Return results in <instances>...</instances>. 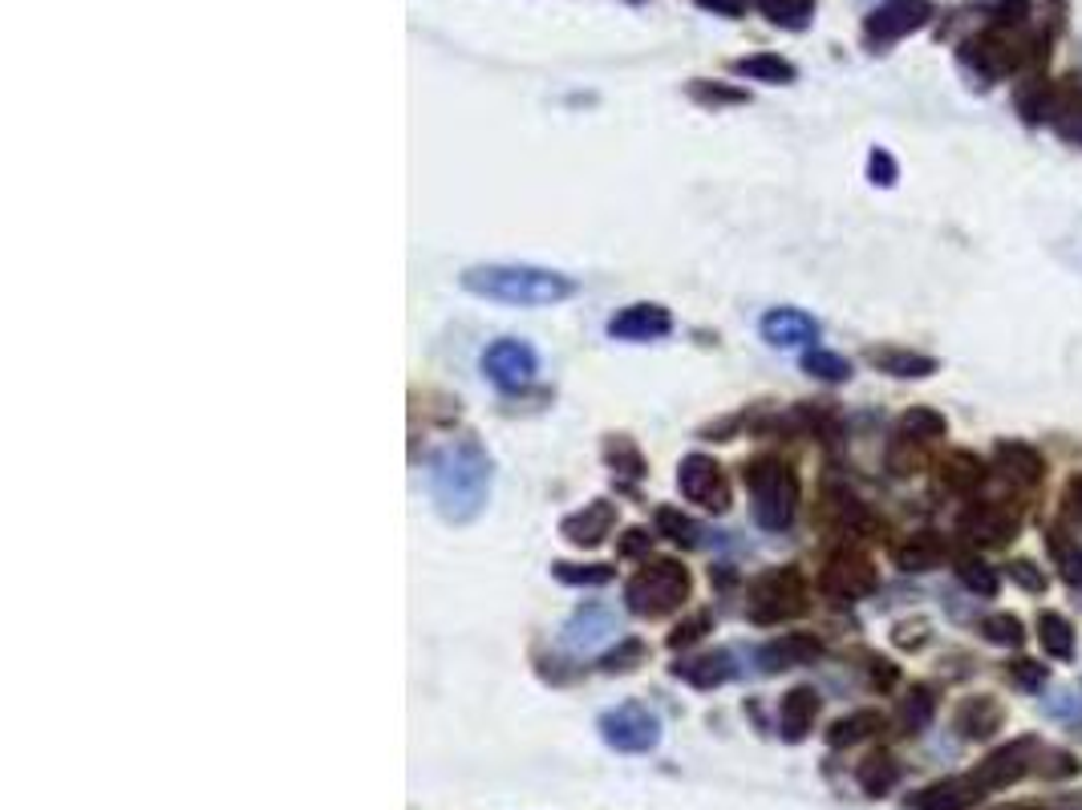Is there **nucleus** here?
Returning a JSON list of instances; mask_svg holds the SVG:
<instances>
[{
	"instance_id": "5701e85b",
	"label": "nucleus",
	"mask_w": 1082,
	"mask_h": 810,
	"mask_svg": "<svg viewBox=\"0 0 1082 810\" xmlns=\"http://www.w3.org/2000/svg\"><path fill=\"white\" fill-rule=\"evenodd\" d=\"M940 483L957 491V495H973L985 483V462L977 455H969V450H953L940 462Z\"/></svg>"
},
{
	"instance_id": "ea45409f",
	"label": "nucleus",
	"mask_w": 1082,
	"mask_h": 810,
	"mask_svg": "<svg viewBox=\"0 0 1082 810\" xmlns=\"http://www.w3.org/2000/svg\"><path fill=\"white\" fill-rule=\"evenodd\" d=\"M982 632H985V640H994V644H1006V649H1018V644L1025 640V628H1022V620H1018L1013 612H994V616H985Z\"/></svg>"
},
{
	"instance_id": "c756f323",
	"label": "nucleus",
	"mask_w": 1082,
	"mask_h": 810,
	"mask_svg": "<svg viewBox=\"0 0 1082 810\" xmlns=\"http://www.w3.org/2000/svg\"><path fill=\"white\" fill-rule=\"evenodd\" d=\"M1038 640L1042 649L1058 661H1070L1074 656V628H1070L1067 616H1058V612H1042L1038 616Z\"/></svg>"
},
{
	"instance_id": "20e7f679",
	"label": "nucleus",
	"mask_w": 1082,
	"mask_h": 810,
	"mask_svg": "<svg viewBox=\"0 0 1082 810\" xmlns=\"http://www.w3.org/2000/svg\"><path fill=\"white\" fill-rule=\"evenodd\" d=\"M628 612H637L645 620H657V616H670L689 600V571L677 564V559H653L645 564L625 588Z\"/></svg>"
},
{
	"instance_id": "2eb2a0df",
	"label": "nucleus",
	"mask_w": 1082,
	"mask_h": 810,
	"mask_svg": "<svg viewBox=\"0 0 1082 810\" xmlns=\"http://www.w3.org/2000/svg\"><path fill=\"white\" fill-rule=\"evenodd\" d=\"M985 798V790L977 786L973 774H961V778H940L933 786H925L921 795L912 798V810H969L977 807Z\"/></svg>"
},
{
	"instance_id": "9b49d317",
	"label": "nucleus",
	"mask_w": 1082,
	"mask_h": 810,
	"mask_svg": "<svg viewBox=\"0 0 1082 810\" xmlns=\"http://www.w3.org/2000/svg\"><path fill=\"white\" fill-rule=\"evenodd\" d=\"M1034 753H1038V741L1022 738V741H1013V746L994 750L982 766L969 770V774L977 778V786H982L985 795H989V790H1006V786H1013L1018 778H1025V770H1030V762H1034Z\"/></svg>"
},
{
	"instance_id": "864d4df0",
	"label": "nucleus",
	"mask_w": 1082,
	"mask_h": 810,
	"mask_svg": "<svg viewBox=\"0 0 1082 810\" xmlns=\"http://www.w3.org/2000/svg\"><path fill=\"white\" fill-rule=\"evenodd\" d=\"M1067 503L1082 515V474H1074V479L1067 483Z\"/></svg>"
},
{
	"instance_id": "a211bd4d",
	"label": "nucleus",
	"mask_w": 1082,
	"mask_h": 810,
	"mask_svg": "<svg viewBox=\"0 0 1082 810\" xmlns=\"http://www.w3.org/2000/svg\"><path fill=\"white\" fill-rule=\"evenodd\" d=\"M957 729H961V738L969 741H985L994 738L1001 722H1006V710H1001V701L994 697H965L961 705H957Z\"/></svg>"
},
{
	"instance_id": "c03bdc74",
	"label": "nucleus",
	"mask_w": 1082,
	"mask_h": 810,
	"mask_svg": "<svg viewBox=\"0 0 1082 810\" xmlns=\"http://www.w3.org/2000/svg\"><path fill=\"white\" fill-rule=\"evenodd\" d=\"M706 632H710V616H706V612H694L689 620H682V625L673 628L670 644H673V649H685V644H698Z\"/></svg>"
},
{
	"instance_id": "f704fd0d",
	"label": "nucleus",
	"mask_w": 1082,
	"mask_h": 810,
	"mask_svg": "<svg viewBox=\"0 0 1082 810\" xmlns=\"http://www.w3.org/2000/svg\"><path fill=\"white\" fill-rule=\"evenodd\" d=\"M604 458H609V467H613V474H625L628 483H633V479H641V474H645V458H641V450H637V446H633V442H628L625 434H616V438L604 442Z\"/></svg>"
},
{
	"instance_id": "c85d7f7f",
	"label": "nucleus",
	"mask_w": 1082,
	"mask_h": 810,
	"mask_svg": "<svg viewBox=\"0 0 1082 810\" xmlns=\"http://www.w3.org/2000/svg\"><path fill=\"white\" fill-rule=\"evenodd\" d=\"M876 729H883V713H876V710H855V713L840 717V722H835V725H831V729H827V741H831V746H855V741L871 738Z\"/></svg>"
},
{
	"instance_id": "58836bf2",
	"label": "nucleus",
	"mask_w": 1082,
	"mask_h": 810,
	"mask_svg": "<svg viewBox=\"0 0 1082 810\" xmlns=\"http://www.w3.org/2000/svg\"><path fill=\"white\" fill-rule=\"evenodd\" d=\"M552 576L572 588H600L613 580V568L609 564H552Z\"/></svg>"
},
{
	"instance_id": "7c9ffc66",
	"label": "nucleus",
	"mask_w": 1082,
	"mask_h": 810,
	"mask_svg": "<svg viewBox=\"0 0 1082 810\" xmlns=\"http://www.w3.org/2000/svg\"><path fill=\"white\" fill-rule=\"evenodd\" d=\"M897 430L904 442H937V438H945L949 422H945V413L928 410V406H916V410H909L900 418Z\"/></svg>"
},
{
	"instance_id": "5fc2aeb1",
	"label": "nucleus",
	"mask_w": 1082,
	"mask_h": 810,
	"mask_svg": "<svg viewBox=\"0 0 1082 810\" xmlns=\"http://www.w3.org/2000/svg\"><path fill=\"white\" fill-rule=\"evenodd\" d=\"M1058 134H1062V138H1070V143L1082 146V118H1079V122H1070L1067 130H1058Z\"/></svg>"
},
{
	"instance_id": "c9c22d12",
	"label": "nucleus",
	"mask_w": 1082,
	"mask_h": 810,
	"mask_svg": "<svg viewBox=\"0 0 1082 810\" xmlns=\"http://www.w3.org/2000/svg\"><path fill=\"white\" fill-rule=\"evenodd\" d=\"M803 370L819 377V382H847L852 377V361L840 353H831V349H807L803 353Z\"/></svg>"
},
{
	"instance_id": "4468645a",
	"label": "nucleus",
	"mask_w": 1082,
	"mask_h": 810,
	"mask_svg": "<svg viewBox=\"0 0 1082 810\" xmlns=\"http://www.w3.org/2000/svg\"><path fill=\"white\" fill-rule=\"evenodd\" d=\"M961 535L973 543H1010V535H1018V515L997 503H973L961 515Z\"/></svg>"
},
{
	"instance_id": "dca6fc26",
	"label": "nucleus",
	"mask_w": 1082,
	"mask_h": 810,
	"mask_svg": "<svg viewBox=\"0 0 1082 810\" xmlns=\"http://www.w3.org/2000/svg\"><path fill=\"white\" fill-rule=\"evenodd\" d=\"M819 656H823V644L815 637H807V632H786V637L770 640V644L758 649V665H762V673H783V668L812 665Z\"/></svg>"
},
{
	"instance_id": "37998d69",
	"label": "nucleus",
	"mask_w": 1082,
	"mask_h": 810,
	"mask_svg": "<svg viewBox=\"0 0 1082 810\" xmlns=\"http://www.w3.org/2000/svg\"><path fill=\"white\" fill-rule=\"evenodd\" d=\"M1006 571H1010V580L1018 583V588H1025V592H1034V596L1046 592V571H1042L1034 559H1013Z\"/></svg>"
},
{
	"instance_id": "4c0bfd02",
	"label": "nucleus",
	"mask_w": 1082,
	"mask_h": 810,
	"mask_svg": "<svg viewBox=\"0 0 1082 810\" xmlns=\"http://www.w3.org/2000/svg\"><path fill=\"white\" fill-rule=\"evenodd\" d=\"M657 531H661L665 540L682 543V547H698L701 543V527L694 523L689 515L673 511V507H661V511H657Z\"/></svg>"
},
{
	"instance_id": "49530a36",
	"label": "nucleus",
	"mask_w": 1082,
	"mask_h": 810,
	"mask_svg": "<svg viewBox=\"0 0 1082 810\" xmlns=\"http://www.w3.org/2000/svg\"><path fill=\"white\" fill-rule=\"evenodd\" d=\"M1038 770L1046 774V778H1070V774L1079 770V762H1074L1067 750H1046V753H1042V766Z\"/></svg>"
},
{
	"instance_id": "6e6552de",
	"label": "nucleus",
	"mask_w": 1082,
	"mask_h": 810,
	"mask_svg": "<svg viewBox=\"0 0 1082 810\" xmlns=\"http://www.w3.org/2000/svg\"><path fill=\"white\" fill-rule=\"evenodd\" d=\"M677 486H682V495L689 498V503H698L706 511H713V515L730 511V483L713 458H706V455L682 458V467H677Z\"/></svg>"
},
{
	"instance_id": "79ce46f5",
	"label": "nucleus",
	"mask_w": 1082,
	"mask_h": 810,
	"mask_svg": "<svg viewBox=\"0 0 1082 810\" xmlns=\"http://www.w3.org/2000/svg\"><path fill=\"white\" fill-rule=\"evenodd\" d=\"M1006 677H1010L1018 689H1025V693H1038L1050 673H1046V665H1038V661H1030V656H1018V661H1010Z\"/></svg>"
},
{
	"instance_id": "f03ea898",
	"label": "nucleus",
	"mask_w": 1082,
	"mask_h": 810,
	"mask_svg": "<svg viewBox=\"0 0 1082 810\" xmlns=\"http://www.w3.org/2000/svg\"><path fill=\"white\" fill-rule=\"evenodd\" d=\"M462 288L474 297L498 300V304H560L576 292V280L560 276L548 268H531V264H479V268L462 271Z\"/></svg>"
},
{
	"instance_id": "ddd939ff",
	"label": "nucleus",
	"mask_w": 1082,
	"mask_h": 810,
	"mask_svg": "<svg viewBox=\"0 0 1082 810\" xmlns=\"http://www.w3.org/2000/svg\"><path fill=\"white\" fill-rule=\"evenodd\" d=\"M616 527V507L609 498H592L585 511L568 515L564 523H560V535L576 547H600V543L613 535Z\"/></svg>"
},
{
	"instance_id": "473e14b6",
	"label": "nucleus",
	"mask_w": 1082,
	"mask_h": 810,
	"mask_svg": "<svg viewBox=\"0 0 1082 810\" xmlns=\"http://www.w3.org/2000/svg\"><path fill=\"white\" fill-rule=\"evenodd\" d=\"M823 511L831 515L843 531H864V527H871V515L864 511V503H859L855 495H847V491H827Z\"/></svg>"
},
{
	"instance_id": "bb28decb",
	"label": "nucleus",
	"mask_w": 1082,
	"mask_h": 810,
	"mask_svg": "<svg viewBox=\"0 0 1082 810\" xmlns=\"http://www.w3.org/2000/svg\"><path fill=\"white\" fill-rule=\"evenodd\" d=\"M897 564L904 571H937L945 564V543L933 535H912L897 547Z\"/></svg>"
},
{
	"instance_id": "09e8293b",
	"label": "nucleus",
	"mask_w": 1082,
	"mask_h": 810,
	"mask_svg": "<svg viewBox=\"0 0 1082 810\" xmlns=\"http://www.w3.org/2000/svg\"><path fill=\"white\" fill-rule=\"evenodd\" d=\"M649 531H641V527H633V531H625V540H621V555H641L645 547H649Z\"/></svg>"
},
{
	"instance_id": "7ed1b4c3",
	"label": "nucleus",
	"mask_w": 1082,
	"mask_h": 810,
	"mask_svg": "<svg viewBox=\"0 0 1082 810\" xmlns=\"http://www.w3.org/2000/svg\"><path fill=\"white\" fill-rule=\"evenodd\" d=\"M750 507L767 531H786L798 515V474L779 458H755L746 467Z\"/></svg>"
},
{
	"instance_id": "6e6d98bb",
	"label": "nucleus",
	"mask_w": 1082,
	"mask_h": 810,
	"mask_svg": "<svg viewBox=\"0 0 1082 810\" xmlns=\"http://www.w3.org/2000/svg\"><path fill=\"white\" fill-rule=\"evenodd\" d=\"M994 810H1042V807H994Z\"/></svg>"
},
{
	"instance_id": "393cba45",
	"label": "nucleus",
	"mask_w": 1082,
	"mask_h": 810,
	"mask_svg": "<svg viewBox=\"0 0 1082 810\" xmlns=\"http://www.w3.org/2000/svg\"><path fill=\"white\" fill-rule=\"evenodd\" d=\"M1042 540H1046V547H1050L1058 576H1062L1070 588H1082V547H1079V540H1070L1062 527H1050Z\"/></svg>"
},
{
	"instance_id": "de8ad7c7",
	"label": "nucleus",
	"mask_w": 1082,
	"mask_h": 810,
	"mask_svg": "<svg viewBox=\"0 0 1082 810\" xmlns=\"http://www.w3.org/2000/svg\"><path fill=\"white\" fill-rule=\"evenodd\" d=\"M1025 16H1030V0H997L994 21L1001 25V29H1013V25H1022Z\"/></svg>"
},
{
	"instance_id": "f3484780",
	"label": "nucleus",
	"mask_w": 1082,
	"mask_h": 810,
	"mask_svg": "<svg viewBox=\"0 0 1082 810\" xmlns=\"http://www.w3.org/2000/svg\"><path fill=\"white\" fill-rule=\"evenodd\" d=\"M758 328H762V341L774 344V349H798V344H812L819 337V325L798 309H774V313L762 316Z\"/></svg>"
},
{
	"instance_id": "4be33fe9",
	"label": "nucleus",
	"mask_w": 1082,
	"mask_h": 810,
	"mask_svg": "<svg viewBox=\"0 0 1082 810\" xmlns=\"http://www.w3.org/2000/svg\"><path fill=\"white\" fill-rule=\"evenodd\" d=\"M682 681H689L694 689H718V685H726L734 677V665H730V653H701V656H689L682 665L673 668Z\"/></svg>"
},
{
	"instance_id": "603ef678",
	"label": "nucleus",
	"mask_w": 1082,
	"mask_h": 810,
	"mask_svg": "<svg viewBox=\"0 0 1082 810\" xmlns=\"http://www.w3.org/2000/svg\"><path fill=\"white\" fill-rule=\"evenodd\" d=\"M701 9H713V13H722V16H738L742 9H746V0H698Z\"/></svg>"
},
{
	"instance_id": "6ab92c4d",
	"label": "nucleus",
	"mask_w": 1082,
	"mask_h": 810,
	"mask_svg": "<svg viewBox=\"0 0 1082 810\" xmlns=\"http://www.w3.org/2000/svg\"><path fill=\"white\" fill-rule=\"evenodd\" d=\"M815 717H819V693L807 689V685H798L791 693L783 697V705H779V725H783V738L786 741H803L812 734Z\"/></svg>"
},
{
	"instance_id": "9d476101",
	"label": "nucleus",
	"mask_w": 1082,
	"mask_h": 810,
	"mask_svg": "<svg viewBox=\"0 0 1082 810\" xmlns=\"http://www.w3.org/2000/svg\"><path fill=\"white\" fill-rule=\"evenodd\" d=\"M928 16H933V4L928 0H883L880 9L868 16V33L871 45H888V41H900V37H909V33L925 29Z\"/></svg>"
},
{
	"instance_id": "e433bc0d",
	"label": "nucleus",
	"mask_w": 1082,
	"mask_h": 810,
	"mask_svg": "<svg viewBox=\"0 0 1082 810\" xmlns=\"http://www.w3.org/2000/svg\"><path fill=\"white\" fill-rule=\"evenodd\" d=\"M758 9L783 29H803L815 13V0H758Z\"/></svg>"
},
{
	"instance_id": "a19ab883",
	"label": "nucleus",
	"mask_w": 1082,
	"mask_h": 810,
	"mask_svg": "<svg viewBox=\"0 0 1082 810\" xmlns=\"http://www.w3.org/2000/svg\"><path fill=\"white\" fill-rule=\"evenodd\" d=\"M641 661H645V640L628 637L616 644L613 653L600 656V668H604V673H628V668H637Z\"/></svg>"
},
{
	"instance_id": "a18cd8bd",
	"label": "nucleus",
	"mask_w": 1082,
	"mask_h": 810,
	"mask_svg": "<svg viewBox=\"0 0 1082 810\" xmlns=\"http://www.w3.org/2000/svg\"><path fill=\"white\" fill-rule=\"evenodd\" d=\"M868 174H871V183L876 186H892L897 183V158L888 155V150H871Z\"/></svg>"
},
{
	"instance_id": "aec40b11",
	"label": "nucleus",
	"mask_w": 1082,
	"mask_h": 810,
	"mask_svg": "<svg viewBox=\"0 0 1082 810\" xmlns=\"http://www.w3.org/2000/svg\"><path fill=\"white\" fill-rule=\"evenodd\" d=\"M868 361L888 377H933L937 373V356L912 353V349H900V344L868 349Z\"/></svg>"
},
{
	"instance_id": "423d86ee",
	"label": "nucleus",
	"mask_w": 1082,
	"mask_h": 810,
	"mask_svg": "<svg viewBox=\"0 0 1082 810\" xmlns=\"http://www.w3.org/2000/svg\"><path fill=\"white\" fill-rule=\"evenodd\" d=\"M600 738L621 753H649L661 741V722L645 705L628 701V705H616L600 717Z\"/></svg>"
},
{
	"instance_id": "f257e3e1",
	"label": "nucleus",
	"mask_w": 1082,
	"mask_h": 810,
	"mask_svg": "<svg viewBox=\"0 0 1082 810\" xmlns=\"http://www.w3.org/2000/svg\"><path fill=\"white\" fill-rule=\"evenodd\" d=\"M430 495L446 523H470L491 495V455L474 438L442 446L430 462Z\"/></svg>"
},
{
	"instance_id": "cd10ccee",
	"label": "nucleus",
	"mask_w": 1082,
	"mask_h": 810,
	"mask_svg": "<svg viewBox=\"0 0 1082 810\" xmlns=\"http://www.w3.org/2000/svg\"><path fill=\"white\" fill-rule=\"evenodd\" d=\"M734 73L750 77V82H767V86H786V82H795V65L783 58H774V53H755V58L734 61Z\"/></svg>"
},
{
	"instance_id": "b1692460",
	"label": "nucleus",
	"mask_w": 1082,
	"mask_h": 810,
	"mask_svg": "<svg viewBox=\"0 0 1082 810\" xmlns=\"http://www.w3.org/2000/svg\"><path fill=\"white\" fill-rule=\"evenodd\" d=\"M1013 106H1018V114H1022L1030 126L1050 122L1054 86L1050 82H1042V77H1025V82H1018V89H1013Z\"/></svg>"
},
{
	"instance_id": "1a4fd4ad",
	"label": "nucleus",
	"mask_w": 1082,
	"mask_h": 810,
	"mask_svg": "<svg viewBox=\"0 0 1082 810\" xmlns=\"http://www.w3.org/2000/svg\"><path fill=\"white\" fill-rule=\"evenodd\" d=\"M536 370H540L536 349L527 341H515V337H503V341H495L483 353V373L498 389H519V385H527L536 377Z\"/></svg>"
},
{
	"instance_id": "0eeeda50",
	"label": "nucleus",
	"mask_w": 1082,
	"mask_h": 810,
	"mask_svg": "<svg viewBox=\"0 0 1082 810\" xmlns=\"http://www.w3.org/2000/svg\"><path fill=\"white\" fill-rule=\"evenodd\" d=\"M876 583H880L876 564L859 552H835L827 559V568L819 571V592L831 600H840V604H855V600L871 596Z\"/></svg>"
},
{
	"instance_id": "3c124183",
	"label": "nucleus",
	"mask_w": 1082,
	"mask_h": 810,
	"mask_svg": "<svg viewBox=\"0 0 1082 810\" xmlns=\"http://www.w3.org/2000/svg\"><path fill=\"white\" fill-rule=\"evenodd\" d=\"M871 681L880 685V689H892L897 685V665L892 661H871Z\"/></svg>"
},
{
	"instance_id": "2f4dec72",
	"label": "nucleus",
	"mask_w": 1082,
	"mask_h": 810,
	"mask_svg": "<svg viewBox=\"0 0 1082 810\" xmlns=\"http://www.w3.org/2000/svg\"><path fill=\"white\" fill-rule=\"evenodd\" d=\"M957 564V580L965 583L969 592H977V596H997V588H1001V580H997V571L985 564L982 555H957L953 559Z\"/></svg>"
},
{
	"instance_id": "412c9836",
	"label": "nucleus",
	"mask_w": 1082,
	"mask_h": 810,
	"mask_svg": "<svg viewBox=\"0 0 1082 810\" xmlns=\"http://www.w3.org/2000/svg\"><path fill=\"white\" fill-rule=\"evenodd\" d=\"M994 458H997V467L1006 470L1013 483L1034 486L1042 474H1046V462H1042V455L1034 450V446H1025V442H1010V438L997 442Z\"/></svg>"
},
{
	"instance_id": "f8f14e48",
	"label": "nucleus",
	"mask_w": 1082,
	"mask_h": 810,
	"mask_svg": "<svg viewBox=\"0 0 1082 810\" xmlns=\"http://www.w3.org/2000/svg\"><path fill=\"white\" fill-rule=\"evenodd\" d=\"M673 316L665 304H628L609 321V337L616 341H661L670 337Z\"/></svg>"
},
{
	"instance_id": "72a5a7b5",
	"label": "nucleus",
	"mask_w": 1082,
	"mask_h": 810,
	"mask_svg": "<svg viewBox=\"0 0 1082 810\" xmlns=\"http://www.w3.org/2000/svg\"><path fill=\"white\" fill-rule=\"evenodd\" d=\"M933 713H937V697H933L928 685L909 689V697L900 701V725H904L909 734H921V729L933 722Z\"/></svg>"
},
{
	"instance_id": "8fccbe9b",
	"label": "nucleus",
	"mask_w": 1082,
	"mask_h": 810,
	"mask_svg": "<svg viewBox=\"0 0 1082 810\" xmlns=\"http://www.w3.org/2000/svg\"><path fill=\"white\" fill-rule=\"evenodd\" d=\"M694 98L698 101H742L738 89H718V86H694Z\"/></svg>"
},
{
	"instance_id": "a878e982",
	"label": "nucleus",
	"mask_w": 1082,
	"mask_h": 810,
	"mask_svg": "<svg viewBox=\"0 0 1082 810\" xmlns=\"http://www.w3.org/2000/svg\"><path fill=\"white\" fill-rule=\"evenodd\" d=\"M855 778H859V786H864V795L883 798L900 782V762L892 758V753H871V758L859 762Z\"/></svg>"
},
{
	"instance_id": "39448f33",
	"label": "nucleus",
	"mask_w": 1082,
	"mask_h": 810,
	"mask_svg": "<svg viewBox=\"0 0 1082 810\" xmlns=\"http://www.w3.org/2000/svg\"><path fill=\"white\" fill-rule=\"evenodd\" d=\"M803 608H807V583L798 568L762 571L746 592V616L755 625H783V620H795Z\"/></svg>"
}]
</instances>
